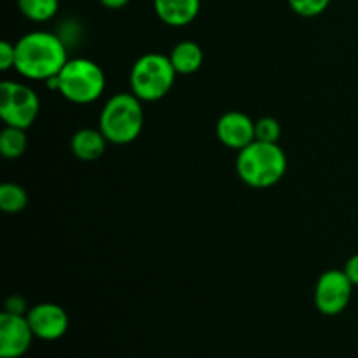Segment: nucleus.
<instances>
[{"mask_svg":"<svg viewBox=\"0 0 358 358\" xmlns=\"http://www.w3.org/2000/svg\"><path fill=\"white\" fill-rule=\"evenodd\" d=\"M14 69L27 79L49 80L58 76L69 62L66 48L51 31H30L16 42Z\"/></svg>","mask_w":358,"mask_h":358,"instance_id":"1","label":"nucleus"},{"mask_svg":"<svg viewBox=\"0 0 358 358\" xmlns=\"http://www.w3.org/2000/svg\"><path fill=\"white\" fill-rule=\"evenodd\" d=\"M238 177L254 189H268L278 184L287 171V156L278 143L254 140L238 150Z\"/></svg>","mask_w":358,"mask_h":358,"instance_id":"2","label":"nucleus"},{"mask_svg":"<svg viewBox=\"0 0 358 358\" xmlns=\"http://www.w3.org/2000/svg\"><path fill=\"white\" fill-rule=\"evenodd\" d=\"M143 129L142 100L133 93H117L100 114V131L115 145L135 142Z\"/></svg>","mask_w":358,"mask_h":358,"instance_id":"3","label":"nucleus"},{"mask_svg":"<svg viewBox=\"0 0 358 358\" xmlns=\"http://www.w3.org/2000/svg\"><path fill=\"white\" fill-rule=\"evenodd\" d=\"M56 90L72 103H93L105 91V73L101 66L91 59L72 58L56 76Z\"/></svg>","mask_w":358,"mask_h":358,"instance_id":"4","label":"nucleus"},{"mask_svg":"<svg viewBox=\"0 0 358 358\" xmlns=\"http://www.w3.org/2000/svg\"><path fill=\"white\" fill-rule=\"evenodd\" d=\"M177 76L170 56L147 52L136 59L129 73L131 93L142 101H157L170 93Z\"/></svg>","mask_w":358,"mask_h":358,"instance_id":"5","label":"nucleus"},{"mask_svg":"<svg viewBox=\"0 0 358 358\" xmlns=\"http://www.w3.org/2000/svg\"><path fill=\"white\" fill-rule=\"evenodd\" d=\"M41 100L31 87L16 80L0 84V117L6 126L27 129L37 119Z\"/></svg>","mask_w":358,"mask_h":358,"instance_id":"6","label":"nucleus"},{"mask_svg":"<svg viewBox=\"0 0 358 358\" xmlns=\"http://www.w3.org/2000/svg\"><path fill=\"white\" fill-rule=\"evenodd\" d=\"M353 292V283L345 271L329 269L322 273L315 287V306L320 313L334 317L343 313L350 304Z\"/></svg>","mask_w":358,"mask_h":358,"instance_id":"7","label":"nucleus"},{"mask_svg":"<svg viewBox=\"0 0 358 358\" xmlns=\"http://www.w3.org/2000/svg\"><path fill=\"white\" fill-rule=\"evenodd\" d=\"M34 338L27 315L7 311L0 315V358H21L30 350Z\"/></svg>","mask_w":358,"mask_h":358,"instance_id":"8","label":"nucleus"},{"mask_svg":"<svg viewBox=\"0 0 358 358\" xmlns=\"http://www.w3.org/2000/svg\"><path fill=\"white\" fill-rule=\"evenodd\" d=\"M27 318L35 338L42 341H56L69 331V315L55 303L35 304L28 310Z\"/></svg>","mask_w":358,"mask_h":358,"instance_id":"9","label":"nucleus"},{"mask_svg":"<svg viewBox=\"0 0 358 358\" xmlns=\"http://www.w3.org/2000/svg\"><path fill=\"white\" fill-rule=\"evenodd\" d=\"M217 138L234 150H241L255 140V121L238 110L226 112L217 122Z\"/></svg>","mask_w":358,"mask_h":358,"instance_id":"10","label":"nucleus"},{"mask_svg":"<svg viewBox=\"0 0 358 358\" xmlns=\"http://www.w3.org/2000/svg\"><path fill=\"white\" fill-rule=\"evenodd\" d=\"M201 9V0H154L157 17L168 27L180 28L192 23Z\"/></svg>","mask_w":358,"mask_h":358,"instance_id":"11","label":"nucleus"},{"mask_svg":"<svg viewBox=\"0 0 358 358\" xmlns=\"http://www.w3.org/2000/svg\"><path fill=\"white\" fill-rule=\"evenodd\" d=\"M108 140L105 138L100 128H83L72 136L70 140V149H72L73 156L80 161H94L98 157L103 156L105 149H107Z\"/></svg>","mask_w":358,"mask_h":358,"instance_id":"12","label":"nucleus"},{"mask_svg":"<svg viewBox=\"0 0 358 358\" xmlns=\"http://www.w3.org/2000/svg\"><path fill=\"white\" fill-rule=\"evenodd\" d=\"M168 56H170L177 73H182V76H191V73L198 72L203 65L201 48L192 41L178 42Z\"/></svg>","mask_w":358,"mask_h":358,"instance_id":"13","label":"nucleus"},{"mask_svg":"<svg viewBox=\"0 0 358 358\" xmlns=\"http://www.w3.org/2000/svg\"><path fill=\"white\" fill-rule=\"evenodd\" d=\"M21 14L35 23L52 20L59 9V0H17Z\"/></svg>","mask_w":358,"mask_h":358,"instance_id":"14","label":"nucleus"},{"mask_svg":"<svg viewBox=\"0 0 358 358\" xmlns=\"http://www.w3.org/2000/svg\"><path fill=\"white\" fill-rule=\"evenodd\" d=\"M28 147V138L24 135V129L6 126L0 135V152L7 159H17L23 156Z\"/></svg>","mask_w":358,"mask_h":358,"instance_id":"15","label":"nucleus"},{"mask_svg":"<svg viewBox=\"0 0 358 358\" xmlns=\"http://www.w3.org/2000/svg\"><path fill=\"white\" fill-rule=\"evenodd\" d=\"M28 203L27 191L17 184H7L0 185V208L6 213H17L24 210Z\"/></svg>","mask_w":358,"mask_h":358,"instance_id":"16","label":"nucleus"},{"mask_svg":"<svg viewBox=\"0 0 358 358\" xmlns=\"http://www.w3.org/2000/svg\"><path fill=\"white\" fill-rule=\"evenodd\" d=\"M280 135H282V126L271 115H266L255 121V140L268 143H278Z\"/></svg>","mask_w":358,"mask_h":358,"instance_id":"17","label":"nucleus"},{"mask_svg":"<svg viewBox=\"0 0 358 358\" xmlns=\"http://www.w3.org/2000/svg\"><path fill=\"white\" fill-rule=\"evenodd\" d=\"M290 9L303 17L320 16L329 7L331 0H287Z\"/></svg>","mask_w":358,"mask_h":358,"instance_id":"18","label":"nucleus"},{"mask_svg":"<svg viewBox=\"0 0 358 358\" xmlns=\"http://www.w3.org/2000/svg\"><path fill=\"white\" fill-rule=\"evenodd\" d=\"M14 63H16V45L3 41L0 44V70L6 72V70L14 69Z\"/></svg>","mask_w":358,"mask_h":358,"instance_id":"19","label":"nucleus"},{"mask_svg":"<svg viewBox=\"0 0 358 358\" xmlns=\"http://www.w3.org/2000/svg\"><path fill=\"white\" fill-rule=\"evenodd\" d=\"M3 311H7V313H14V315H27L28 313L27 301H24L21 296H10L9 299L6 301V310Z\"/></svg>","mask_w":358,"mask_h":358,"instance_id":"20","label":"nucleus"},{"mask_svg":"<svg viewBox=\"0 0 358 358\" xmlns=\"http://www.w3.org/2000/svg\"><path fill=\"white\" fill-rule=\"evenodd\" d=\"M343 271L346 273V276L350 278V282L353 283V287H358V254L353 255V257H350L348 261H346L345 264V269Z\"/></svg>","mask_w":358,"mask_h":358,"instance_id":"21","label":"nucleus"},{"mask_svg":"<svg viewBox=\"0 0 358 358\" xmlns=\"http://www.w3.org/2000/svg\"><path fill=\"white\" fill-rule=\"evenodd\" d=\"M100 3L103 7H107V9H122L124 6H128L129 0H100Z\"/></svg>","mask_w":358,"mask_h":358,"instance_id":"22","label":"nucleus"}]
</instances>
